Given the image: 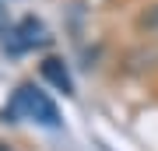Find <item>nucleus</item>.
Returning a JSON list of instances; mask_svg holds the SVG:
<instances>
[{"mask_svg":"<svg viewBox=\"0 0 158 151\" xmlns=\"http://www.w3.org/2000/svg\"><path fill=\"white\" fill-rule=\"evenodd\" d=\"M49 42V32L39 18H21L11 32H7V46L14 53H25V49H35V46H46Z\"/></svg>","mask_w":158,"mask_h":151,"instance_id":"nucleus-2","label":"nucleus"},{"mask_svg":"<svg viewBox=\"0 0 158 151\" xmlns=\"http://www.w3.org/2000/svg\"><path fill=\"white\" fill-rule=\"evenodd\" d=\"M25 116V120H35V123L42 127H60V112L53 106L49 99H46V91H39L35 84H21V88L14 91V102L4 109V120H14Z\"/></svg>","mask_w":158,"mask_h":151,"instance_id":"nucleus-1","label":"nucleus"},{"mask_svg":"<svg viewBox=\"0 0 158 151\" xmlns=\"http://www.w3.org/2000/svg\"><path fill=\"white\" fill-rule=\"evenodd\" d=\"M137 28H144V32L158 35V4H151L148 11H141V14H137Z\"/></svg>","mask_w":158,"mask_h":151,"instance_id":"nucleus-4","label":"nucleus"},{"mask_svg":"<svg viewBox=\"0 0 158 151\" xmlns=\"http://www.w3.org/2000/svg\"><path fill=\"white\" fill-rule=\"evenodd\" d=\"M42 78L53 84V88H60L63 95H74V81H70V70L67 63L60 60V56H46L42 60Z\"/></svg>","mask_w":158,"mask_h":151,"instance_id":"nucleus-3","label":"nucleus"}]
</instances>
